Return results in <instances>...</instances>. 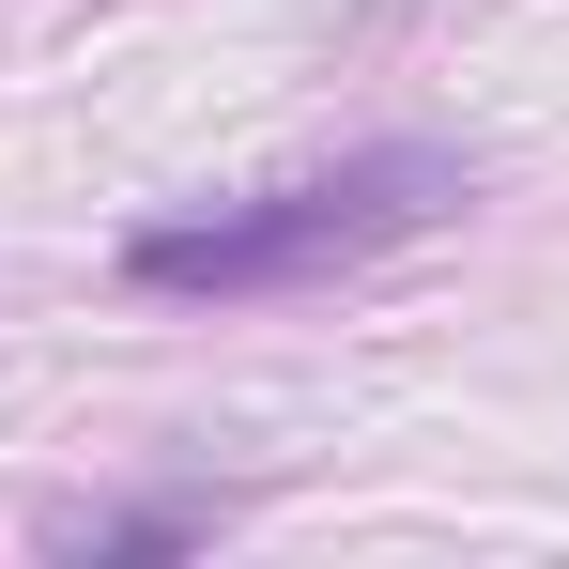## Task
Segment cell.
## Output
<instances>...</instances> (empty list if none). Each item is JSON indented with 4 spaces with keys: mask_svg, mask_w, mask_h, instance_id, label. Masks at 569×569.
Segmentation results:
<instances>
[{
    "mask_svg": "<svg viewBox=\"0 0 569 569\" xmlns=\"http://www.w3.org/2000/svg\"><path fill=\"white\" fill-rule=\"evenodd\" d=\"M477 170L462 154H431V139H385V154H339V170H292L262 200H216V216H154L139 247H123V278L139 292H308L339 278V262H370L400 231H431V216H462Z\"/></svg>",
    "mask_w": 569,
    "mask_h": 569,
    "instance_id": "obj_1",
    "label": "cell"
},
{
    "mask_svg": "<svg viewBox=\"0 0 569 569\" xmlns=\"http://www.w3.org/2000/svg\"><path fill=\"white\" fill-rule=\"evenodd\" d=\"M200 523H216V508H93V523H62V539H93V555H170Z\"/></svg>",
    "mask_w": 569,
    "mask_h": 569,
    "instance_id": "obj_2",
    "label": "cell"
}]
</instances>
